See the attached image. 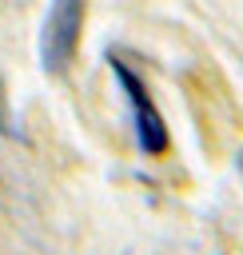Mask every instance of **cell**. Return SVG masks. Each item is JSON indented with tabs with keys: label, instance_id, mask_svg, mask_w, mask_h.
Segmentation results:
<instances>
[{
	"label": "cell",
	"instance_id": "obj_1",
	"mask_svg": "<svg viewBox=\"0 0 243 255\" xmlns=\"http://www.w3.org/2000/svg\"><path fill=\"white\" fill-rule=\"evenodd\" d=\"M84 8H88V0H52L44 28H40V64L48 76H64L72 68L76 48H80Z\"/></svg>",
	"mask_w": 243,
	"mask_h": 255
},
{
	"label": "cell",
	"instance_id": "obj_2",
	"mask_svg": "<svg viewBox=\"0 0 243 255\" xmlns=\"http://www.w3.org/2000/svg\"><path fill=\"white\" fill-rule=\"evenodd\" d=\"M108 60H112V72H116L127 104H131V124H135V143H139V151H143V155H163V151H167V124H163L159 108L151 104L147 84L139 80V72H135L123 56L112 52Z\"/></svg>",
	"mask_w": 243,
	"mask_h": 255
},
{
	"label": "cell",
	"instance_id": "obj_3",
	"mask_svg": "<svg viewBox=\"0 0 243 255\" xmlns=\"http://www.w3.org/2000/svg\"><path fill=\"white\" fill-rule=\"evenodd\" d=\"M0 135L4 139H24V128H16V116H12V104H8L4 76H0Z\"/></svg>",
	"mask_w": 243,
	"mask_h": 255
}]
</instances>
